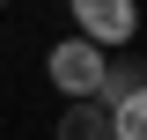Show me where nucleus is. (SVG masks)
I'll list each match as a JSON object with an SVG mask.
<instances>
[{
	"label": "nucleus",
	"mask_w": 147,
	"mask_h": 140,
	"mask_svg": "<svg viewBox=\"0 0 147 140\" xmlns=\"http://www.w3.org/2000/svg\"><path fill=\"white\" fill-rule=\"evenodd\" d=\"M103 74H110V52H96L74 30L44 52V81L59 88V103H103Z\"/></svg>",
	"instance_id": "obj_1"
},
{
	"label": "nucleus",
	"mask_w": 147,
	"mask_h": 140,
	"mask_svg": "<svg viewBox=\"0 0 147 140\" xmlns=\"http://www.w3.org/2000/svg\"><path fill=\"white\" fill-rule=\"evenodd\" d=\"M74 15V37H88L96 52H118L140 37V0H66Z\"/></svg>",
	"instance_id": "obj_2"
},
{
	"label": "nucleus",
	"mask_w": 147,
	"mask_h": 140,
	"mask_svg": "<svg viewBox=\"0 0 147 140\" xmlns=\"http://www.w3.org/2000/svg\"><path fill=\"white\" fill-rule=\"evenodd\" d=\"M103 118H110V140H147V67L103 74Z\"/></svg>",
	"instance_id": "obj_3"
},
{
	"label": "nucleus",
	"mask_w": 147,
	"mask_h": 140,
	"mask_svg": "<svg viewBox=\"0 0 147 140\" xmlns=\"http://www.w3.org/2000/svg\"><path fill=\"white\" fill-rule=\"evenodd\" d=\"M52 140H110L103 103H66V111H59V125H52Z\"/></svg>",
	"instance_id": "obj_4"
},
{
	"label": "nucleus",
	"mask_w": 147,
	"mask_h": 140,
	"mask_svg": "<svg viewBox=\"0 0 147 140\" xmlns=\"http://www.w3.org/2000/svg\"><path fill=\"white\" fill-rule=\"evenodd\" d=\"M0 7H7V0H0Z\"/></svg>",
	"instance_id": "obj_5"
}]
</instances>
